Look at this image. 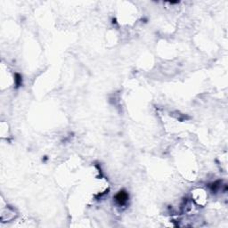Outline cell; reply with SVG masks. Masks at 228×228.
<instances>
[{"label": "cell", "instance_id": "6da1fadb", "mask_svg": "<svg viewBox=\"0 0 228 228\" xmlns=\"http://www.w3.org/2000/svg\"><path fill=\"white\" fill-rule=\"evenodd\" d=\"M127 200H129V194L126 191L122 190V191H120L118 193H117V195L115 196V200L116 202L118 204V205H125L127 202Z\"/></svg>", "mask_w": 228, "mask_h": 228}, {"label": "cell", "instance_id": "7a4b0ae2", "mask_svg": "<svg viewBox=\"0 0 228 228\" xmlns=\"http://www.w3.org/2000/svg\"><path fill=\"white\" fill-rule=\"evenodd\" d=\"M15 82H16L17 87H19L22 84V77H21V75H19V74L15 75Z\"/></svg>", "mask_w": 228, "mask_h": 228}]
</instances>
